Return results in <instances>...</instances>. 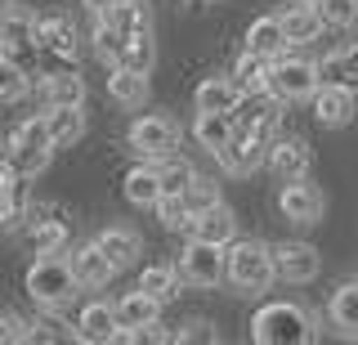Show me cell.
Here are the masks:
<instances>
[{
    "instance_id": "obj_34",
    "label": "cell",
    "mask_w": 358,
    "mask_h": 345,
    "mask_svg": "<svg viewBox=\"0 0 358 345\" xmlns=\"http://www.w3.org/2000/svg\"><path fill=\"white\" fill-rule=\"evenodd\" d=\"M157 63V45H152V31H134V36H126V50H121V68H134L148 76Z\"/></svg>"
},
{
    "instance_id": "obj_8",
    "label": "cell",
    "mask_w": 358,
    "mask_h": 345,
    "mask_svg": "<svg viewBox=\"0 0 358 345\" xmlns=\"http://www.w3.org/2000/svg\"><path fill=\"white\" fill-rule=\"evenodd\" d=\"M322 206H327V197H322V188L313 184L309 175H300V180H282V188H278V211H282L291 225H318Z\"/></svg>"
},
{
    "instance_id": "obj_32",
    "label": "cell",
    "mask_w": 358,
    "mask_h": 345,
    "mask_svg": "<svg viewBox=\"0 0 358 345\" xmlns=\"http://www.w3.org/2000/svg\"><path fill=\"white\" fill-rule=\"evenodd\" d=\"M322 81H345L358 90V41L354 45H341L322 59Z\"/></svg>"
},
{
    "instance_id": "obj_17",
    "label": "cell",
    "mask_w": 358,
    "mask_h": 345,
    "mask_svg": "<svg viewBox=\"0 0 358 345\" xmlns=\"http://www.w3.org/2000/svg\"><path fill=\"white\" fill-rule=\"evenodd\" d=\"M278 18H282V31H287L291 45H313V41L327 31V23H322V14H318L313 0H296V5H287Z\"/></svg>"
},
{
    "instance_id": "obj_40",
    "label": "cell",
    "mask_w": 358,
    "mask_h": 345,
    "mask_svg": "<svg viewBox=\"0 0 358 345\" xmlns=\"http://www.w3.org/2000/svg\"><path fill=\"white\" fill-rule=\"evenodd\" d=\"M327 27H354L358 23V0H313Z\"/></svg>"
},
{
    "instance_id": "obj_2",
    "label": "cell",
    "mask_w": 358,
    "mask_h": 345,
    "mask_svg": "<svg viewBox=\"0 0 358 345\" xmlns=\"http://www.w3.org/2000/svg\"><path fill=\"white\" fill-rule=\"evenodd\" d=\"M22 287H27V296L36 300L45 314L72 305L76 292H85L81 278L72 274V260H67V255H41V260L27 269V278H22Z\"/></svg>"
},
{
    "instance_id": "obj_42",
    "label": "cell",
    "mask_w": 358,
    "mask_h": 345,
    "mask_svg": "<svg viewBox=\"0 0 358 345\" xmlns=\"http://www.w3.org/2000/svg\"><path fill=\"white\" fill-rule=\"evenodd\" d=\"M184 202H188V216H197V211H206V206H215V202H220V188L197 175V180L184 188Z\"/></svg>"
},
{
    "instance_id": "obj_31",
    "label": "cell",
    "mask_w": 358,
    "mask_h": 345,
    "mask_svg": "<svg viewBox=\"0 0 358 345\" xmlns=\"http://www.w3.org/2000/svg\"><path fill=\"white\" fill-rule=\"evenodd\" d=\"M139 287L166 305V300H175V296H179L184 278H179V269H175V265H148V269H143V278H139Z\"/></svg>"
},
{
    "instance_id": "obj_21",
    "label": "cell",
    "mask_w": 358,
    "mask_h": 345,
    "mask_svg": "<svg viewBox=\"0 0 358 345\" xmlns=\"http://www.w3.org/2000/svg\"><path fill=\"white\" fill-rule=\"evenodd\" d=\"M94 242H99V251H103L108 260H112V269H130V265L143 255V238H139L134 229H126V225H112V229H103Z\"/></svg>"
},
{
    "instance_id": "obj_41",
    "label": "cell",
    "mask_w": 358,
    "mask_h": 345,
    "mask_svg": "<svg viewBox=\"0 0 358 345\" xmlns=\"http://www.w3.org/2000/svg\"><path fill=\"white\" fill-rule=\"evenodd\" d=\"M36 332H31V323L14 314V309H0V345H22V341H31Z\"/></svg>"
},
{
    "instance_id": "obj_1",
    "label": "cell",
    "mask_w": 358,
    "mask_h": 345,
    "mask_svg": "<svg viewBox=\"0 0 358 345\" xmlns=\"http://www.w3.org/2000/svg\"><path fill=\"white\" fill-rule=\"evenodd\" d=\"M251 341L255 345H309L318 341V318L296 300H268L251 314Z\"/></svg>"
},
{
    "instance_id": "obj_14",
    "label": "cell",
    "mask_w": 358,
    "mask_h": 345,
    "mask_svg": "<svg viewBox=\"0 0 358 345\" xmlns=\"http://www.w3.org/2000/svg\"><path fill=\"white\" fill-rule=\"evenodd\" d=\"M242 104H246V90L233 81V76H206V81L197 85V94H193L197 113H233L238 117Z\"/></svg>"
},
{
    "instance_id": "obj_16",
    "label": "cell",
    "mask_w": 358,
    "mask_h": 345,
    "mask_svg": "<svg viewBox=\"0 0 358 345\" xmlns=\"http://www.w3.org/2000/svg\"><path fill=\"white\" fill-rule=\"evenodd\" d=\"M188 238H206V242H220V247H229L233 238H238V216H233L229 206H224V197L215 206L197 211L193 220H188Z\"/></svg>"
},
{
    "instance_id": "obj_28",
    "label": "cell",
    "mask_w": 358,
    "mask_h": 345,
    "mask_svg": "<svg viewBox=\"0 0 358 345\" xmlns=\"http://www.w3.org/2000/svg\"><path fill=\"white\" fill-rule=\"evenodd\" d=\"M99 18H108V23L117 27V31H126V36H134V31H152L148 0H112Z\"/></svg>"
},
{
    "instance_id": "obj_33",
    "label": "cell",
    "mask_w": 358,
    "mask_h": 345,
    "mask_svg": "<svg viewBox=\"0 0 358 345\" xmlns=\"http://www.w3.org/2000/svg\"><path fill=\"white\" fill-rule=\"evenodd\" d=\"M27 90H31V81L22 72V63L0 50V104H18V99H27Z\"/></svg>"
},
{
    "instance_id": "obj_13",
    "label": "cell",
    "mask_w": 358,
    "mask_h": 345,
    "mask_svg": "<svg viewBox=\"0 0 358 345\" xmlns=\"http://www.w3.org/2000/svg\"><path fill=\"white\" fill-rule=\"evenodd\" d=\"M264 153H268V143H264V139L246 135V130H233V139L224 143L220 153H210V157H215L229 175H251V171H260Z\"/></svg>"
},
{
    "instance_id": "obj_10",
    "label": "cell",
    "mask_w": 358,
    "mask_h": 345,
    "mask_svg": "<svg viewBox=\"0 0 358 345\" xmlns=\"http://www.w3.org/2000/svg\"><path fill=\"white\" fill-rule=\"evenodd\" d=\"M273 269L282 283H313V278L322 274V255L318 247H309V242H278L273 247Z\"/></svg>"
},
{
    "instance_id": "obj_36",
    "label": "cell",
    "mask_w": 358,
    "mask_h": 345,
    "mask_svg": "<svg viewBox=\"0 0 358 345\" xmlns=\"http://www.w3.org/2000/svg\"><path fill=\"white\" fill-rule=\"evenodd\" d=\"M90 41H94V54L108 63V68H117V63H121V50H126V31H117V27L108 23V18H99V23H94Z\"/></svg>"
},
{
    "instance_id": "obj_7",
    "label": "cell",
    "mask_w": 358,
    "mask_h": 345,
    "mask_svg": "<svg viewBox=\"0 0 358 345\" xmlns=\"http://www.w3.org/2000/svg\"><path fill=\"white\" fill-rule=\"evenodd\" d=\"M179 121L175 117H166V113H143L139 121L130 126V148L139 153V157H148V162H162V157H175V148H179Z\"/></svg>"
},
{
    "instance_id": "obj_45",
    "label": "cell",
    "mask_w": 358,
    "mask_h": 345,
    "mask_svg": "<svg viewBox=\"0 0 358 345\" xmlns=\"http://www.w3.org/2000/svg\"><path fill=\"white\" fill-rule=\"evenodd\" d=\"M9 9H14V5H9V0H0V27H5V18H9Z\"/></svg>"
},
{
    "instance_id": "obj_15",
    "label": "cell",
    "mask_w": 358,
    "mask_h": 345,
    "mask_svg": "<svg viewBox=\"0 0 358 345\" xmlns=\"http://www.w3.org/2000/svg\"><path fill=\"white\" fill-rule=\"evenodd\" d=\"M117 332H121L117 305H108V300H90V305L81 309V318H76V332H72V337L85 341V345H103V341L117 345Z\"/></svg>"
},
{
    "instance_id": "obj_38",
    "label": "cell",
    "mask_w": 358,
    "mask_h": 345,
    "mask_svg": "<svg viewBox=\"0 0 358 345\" xmlns=\"http://www.w3.org/2000/svg\"><path fill=\"white\" fill-rule=\"evenodd\" d=\"M18 188H22V175L9 162H0V225H9L18 216Z\"/></svg>"
},
{
    "instance_id": "obj_46",
    "label": "cell",
    "mask_w": 358,
    "mask_h": 345,
    "mask_svg": "<svg viewBox=\"0 0 358 345\" xmlns=\"http://www.w3.org/2000/svg\"><path fill=\"white\" fill-rule=\"evenodd\" d=\"M0 153H5V143H0Z\"/></svg>"
},
{
    "instance_id": "obj_29",
    "label": "cell",
    "mask_w": 358,
    "mask_h": 345,
    "mask_svg": "<svg viewBox=\"0 0 358 345\" xmlns=\"http://www.w3.org/2000/svg\"><path fill=\"white\" fill-rule=\"evenodd\" d=\"M108 94L117 99V104H126V108H143V99H148V76L117 63V68L108 72Z\"/></svg>"
},
{
    "instance_id": "obj_11",
    "label": "cell",
    "mask_w": 358,
    "mask_h": 345,
    "mask_svg": "<svg viewBox=\"0 0 358 345\" xmlns=\"http://www.w3.org/2000/svg\"><path fill=\"white\" fill-rule=\"evenodd\" d=\"M264 166L278 175V180H300V175H309L313 153H309V143H305V139L273 135V143H268V153H264Z\"/></svg>"
},
{
    "instance_id": "obj_4",
    "label": "cell",
    "mask_w": 358,
    "mask_h": 345,
    "mask_svg": "<svg viewBox=\"0 0 358 345\" xmlns=\"http://www.w3.org/2000/svg\"><path fill=\"white\" fill-rule=\"evenodd\" d=\"M318 85H322L318 59H305V54H278V59H268V90L282 104H305V99H313Z\"/></svg>"
},
{
    "instance_id": "obj_35",
    "label": "cell",
    "mask_w": 358,
    "mask_h": 345,
    "mask_svg": "<svg viewBox=\"0 0 358 345\" xmlns=\"http://www.w3.org/2000/svg\"><path fill=\"white\" fill-rule=\"evenodd\" d=\"M31 247H36V255H63L67 251V225L63 220H36L31 225Z\"/></svg>"
},
{
    "instance_id": "obj_6",
    "label": "cell",
    "mask_w": 358,
    "mask_h": 345,
    "mask_svg": "<svg viewBox=\"0 0 358 345\" xmlns=\"http://www.w3.org/2000/svg\"><path fill=\"white\" fill-rule=\"evenodd\" d=\"M175 269H179L184 283H193V287H220L224 278H229V247L206 242V238H188V247L179 251Z\"/></svg>"
},
{
    "instance_id": "obj_3",
    "label": "cell",
    "mask_w": 358,
    "mask_h": 345,
    "mask_svg": "<svg viewBox=\"0 0 358 345\" xmlns=\"http://www.w3.org/2000/svg\"><path fill=\"white\" fill-rule=\"evenodd\" d=\"M229 283L238 287L242 296H260L278 283V269H273V247L255 238H233L229 242Z\"/></svg>"
},
{
    "instance_id": "obj_24",
    "label": "cell",
    "mask_w": 358,
    "mask_h": 345,
    "mask_svg": "<svg viewBox=\"0 0 358 345\" xmlns=\"http://www.w3.org/2000/svg\"><path fill=\"white\" fill-rule=\"evenodd\" d=\"M45 126H50L54 148H67L85 135V113L81 104H59V108H45Z\"/></svg>"
},
{
    "instance_id": "obj_44",
    "label": "cell",
    "mask_w": 358,
    "mask_h": 345,
    "mask_svg": "<svg viewBox=\"0 0 358 345\" xmlns=\"http://www.w3.org/2000/svg\"><path fill=\"white\" fill-rule=\"evenodd\" d=\"M108 5H112V0H81V9H90V14H94V18H99V14H103V9H108Z\"/></svg>"
},
{
    "instance_id": "obj_30",
    "label": "cell",
    "mask_w": 358,
    "mask_h": 345,
    "mask_svg": "<svg viewBox=\"0 0 358 345\" xmlns=\"http://www.w3.org/2000/svg\"><path fill=\"white\" fill-rule=\"evenodd\" d=\"M157 314H162V300L148 296L139 287V292H126L117 300V323L121 328H143V323H157Z\"/></svg>"
},
{
    "instance_id": "obj_39",
    "label": "cell",
    "mask_w": 358,
    "mask_h": 345,
    "mask_svg": "<svg viewBox=\"0 0 358 345\" xmlns=\"http://www.w3.org/2000/svg\"><path fill=\"white\" fill-rule=\"evenodd\" d=\"M152 211H157V220H162L166 229H188V220H193V216H188V202H184V193H162Z\"/></svg>"
},
{
    "instance_id": "obj_43",
    "label": "cell",
    "mask_w": 358,
    "mask_h": 345,
    "mask_svg": "<svg viewBox=\"0 0 358 345\" xmlns=\"http://www.w3.org/2000/svg\"><path fill=\"white\" fill-rule=\"evenodd\" d=\"M175 341H215L210 323H184V332H175Z\"/></svg>"
},
{
    "instance_id": "obj_20",
    "label": "cell",
    "mask_w": 358,
    "mask_h": 345,
    "mask_svg": "<svg viewBox=\"0 0 358 345\" xmlns=\"http://www.w3.org/2000/svg\"><path fill=\"white\" fill-rule=\"evenodd\" d=\"M36 99L45 108L59 104H85V76L81 72H45L36 81Z\"/></svg>"
},
{
    "instance_id": "obj_26",
    "label": "cell",
    "mask_w": 358,
    "mask_h": 345,
    "mask_svg": "<svg viewBox=\"0 0 358 345\" xmlns=\"http://www.w3.org/2000/svg\"><path fill=\"white\" fill-rule=\"evenodd\" d=\"M233 130H238V117L233 113H197V121H193V139L206 153H220L233 139Z\"/></svg>"
},
{
    "instance_id": "obj_19",
    "label": "cell",
    "mask_w": 358,
    "mask_h": 345,
    "mask_svg": "<svg viewBox=\"0 0 358 345\" xmlns=\"http://www.w3.org/2000/svg\"><path fill=\"white\" fill-rule=\"evenodd\" d=\"M121 193H126L130 206H157V197H162V175H157V162H134L126 171V180H121Z\"/></svg>"
},
{
    "instance_id": "obj_12",
    "label": "cell",
    "mask_w": 358,
    "mask_h": 345,
    "mask_svg": "<svg viewBox=\"0 0 358 345\" xmlns=\"http://www.w3.org/2000/svg\"><path fill=\"white\" fill-rule=\"evenodd\" d=\"M36 50L54 54V59H63V63H72L76 54H81V41H76L72 18H63V14H36Z\"/></svg>"
},
{
    "instance_id": "obj_23",
    "label": "cell",
    "mask_w": 358,
    "mask_h": 345,
    "mask_svg": "<svg viewBox=\"0 0 358 345\" xmlns=\"http://www.w3.org/2000/svg\"><path fill=\"white\" fill-rule=\"evenodd\" d=\"M287 31H282V18L278 14H264V18H255L251 27H246V50H255V54H264V59H278V54H287Z\"/></svg>"
},
{
    "instance_id": "obj_18",
    "label": "cell",
    "mask_w": 358,
    "mask_h": 345,
    "mask_svg": "<svg viewBox=\"0 0 358 345\" xmlns=\"http://www.w3.org/2000/svg\"><path fill=\"white\" fill-rule=\"evenodd\" d=\"M67 260H72V274L81 278V287L85 292H94V287H108L112 283V260L103 251H99V242H81V247H72L67 251Z\"/></svg>"
},
{
    "instance_id": "obj_5",
    "label": "cell",
    "mask_w": 358,
    "mask_h": 345,
    "mask_svg": "<svg viewBox=\"0 0 358 345\" xmlns=\"http://www.w3.org/2000/svg\"><path fill=\"white\" fill-rule=\"evenodd\" d=\"M50 157H54V139H50V126H45V113L18 121V130L9 135V166L22 180H31L50 166Z\"/></svg>"
},
{
    "instance_id": "obj_27",
    "label": "cell",
    "mask_w": 358,
    "mask_h": 345,
    "mask_svg": "<svg viewBox=\"0 0 358 345\" xmlns=\"http://www.w3.org/2000/svg\"><path fill=\"white\" fill-rule=\"evenodd\" d=\"M0 50L5 54H18L22 50H36V14H22V9H9L5 27H0Z\"/></svg>"
},
{
    "instance_id": "obj_22",
    "label": "cell",
    "mask_w": 358,
    "mask_h": 345,
    "mask_svg": "<svg viewBox=\"0 0 358 345\" xmlns=\"http://www.w3.org/2000/svg\"><path fill=\"white\" fill-rule=\"evenodd\" d=\"M229 76L246 90V99H260V94H273L268 90V59L264 54H255V50H242L238 59H233V68Z\"/></svg>"
},
{
    "instance_id": "obj_9",
    "label": "cell",
    "mask_w": 358,
    "mask_h": 345,
    "mask_svg": "<svg viewBox=\"0 0 358 345\" xmlns=\"http://www.w3.org/2000/svg\"><path fill=\"white\" fill-rule=\"evenodd\" d=\"M309 104H313L318 126H327V130L350 126L354 113H358V94H354V85H345V81H322L318 90H313Z\"/></svg>"
},
{
    "instance_id": "obj_25",
    "label": "cell",
    "mask_w": 358,
    "mask_h": 345,
    "mask_svg": "<svg viewBox=\"0 0 358 345\" xmlns=\"http://www.w3.org/2000/svg\"><path fill=\"white\" fill-rule=\"evenodd\" d=\"M331 328L341 332V337H358V278H350V283H341L331 292Z\"/></svg>"
},
{
    "instance_id": "obj_37",
    "label": "cell",
    "mask_w": 358,
    "mask_h": 345,
    "mask_svg": "<svg viewBox=\"0 0 358 345\" xmlns=\"http://www.w3.org/2000/svg\"><path fill=\"white\" fill-rule=\"evenodd\" d=\"M157 175H162V193H184V188L197 180V171L179 157H162L157 162Z\"/></svg>"
}]
</instances>
